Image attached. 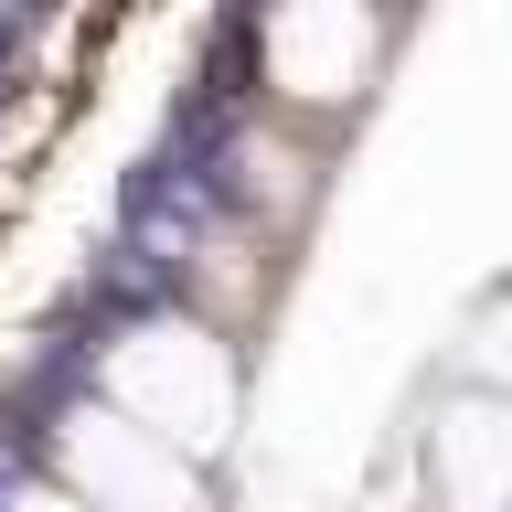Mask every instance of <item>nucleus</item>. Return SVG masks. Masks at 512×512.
Instances as JSON below:
<instances>
[{
  "instance_id": "nucleus-1",
  "label": "nucleus",
  "mask_w": 512,
  "mask_h": 512,
  "mask_svg": "<svg viewBox=\"0 0 512 512\" xmlns=\"http://www.w3.org/2000/svg\"><path fill=\"white\" fill-rule=\"evenodd\" d=\"M128 427L214 459L246 427V363H235V320L214 310H128L107 342H96V384Z\"/></svg>"
},
{
  "instance_id": "nucleus-2",
  "label": "nucleus",
  "mask_w": 512,
  "mask_h": 512,
  "mask_svg": "<svg viewBox=\"0 0 512 512\" xmlns=\"http://www.w3.org/2000/svg\"><path fill=\"white\" fill-rule=\"evenodd\" d=\"M384 43L395 22L384 11H352V0H288L256 22V96H267V118L278 128H342L384 75Z\"/></svg>"
},
{
  "instance_id": "nucleus-3",
  "label": "nucleus",
  "mask_w": 512,
  "mask_h": 512,
  "mask_svg": "<svg viewBox=\"0 0 512 512\" xmlns=\"http://www.w3.org/2000/svg\"><path fill=\"white\" fill-rule=\"evenodd\" d=\"M43 480L75 491L86 512H214V480L203 459L150 427H128L107 395H75L54 406V438H43Z\"/></svg>"
},
{
  "instance_id": "nucleus-4",
  "label": "nucleus",
  "mask_w": 512,
  "mask_h": 512,
  "mask_svg": "<svg viewBox=\"0 0 512 512\" xmlns=\"http://www.w3.org/2000/svg\"><path fill=\"white\" fill-rule=\"evenodd\" d=\"M416 502L427 512H512V395L448 384L416 427Z\"/></svg>"
},
{
  "instance_id": "nucleus-5",
  "label": "nucleus",
  "mask_w": 512,
  "mask_h": 512,
  "mask_svg": "<svg viewBox=\"0 0 512 512\" xmlns=\"http://www.w3.org/2000/svg\"><path fill=\"white\" fill-rule=\"evenodd\" d=\"M459 384H480V395H512V278L491 288L470 310V331H459Z\"/></svg>"
},
{
  "instance_id": "nucleus-6",
  "label": "nucleus",
  "mask_w": 512,
  "mask_h": 512,
  "mask_svg": "<svg viewBox=\"0 0 512 512\" xmlns=\"http://www.w3.org/2000/svg\"><path fill=\"white\" fill-rule=\"evenodd\" d=\"M0 512H86V502H75V491H54V480L32 470V480H11V491H0Z\"/></svg>"
}]
</instances>
